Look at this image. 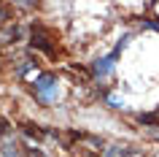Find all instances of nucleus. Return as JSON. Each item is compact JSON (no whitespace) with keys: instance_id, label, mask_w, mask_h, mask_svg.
Wrapping results in <instances>:
<instances>
[{"instance_id":"nucleus-1","label":"nucleus","mask_w":159,"mask_h":157,"mask_svg":"<svg viewBox=\"0 0 159 157\" xmlns=\"http://www.w3.org/2000/svg\"><path fill=\"white\" fill-rule=\"evenodd\" d=\"M33 90H35V98L41 100V103H54V100H57V95H59L57 76H54V73H41L38 79H35Z\"/></svg>"},{"instance_id":"nucleus-2","label":"nucleus","mask_w":159,"mask_h":157,"mask_svg":"<svg viewBox=\"0 0 159 157\" xmlns=\"http://www.w3.org/2000/svg\"><path fill=\"white\" fill-rule=\"evenodd\" d=\"M113 62H116V57L113 54H108V57H100V60H94L92 62V76L94 79H108L111 73H113Z\"/></svg>"},{"instance_id":"nucleus-3","label":"nucleus","mask_w":159,"mask_h":157,"mask_svg":"<svg viewBox=\"0 0 159 157\" xmlns=\"http://www.w3.org/2000/svg\"><path fill=\"white\" fill-rule=\"evenodd\" d=\"M0 155L3 157H19V149H16V141L11 138H3V146H0Z\"/></svg>"},{"instance_id":"nucleus-4","label":"nucleus","mask_w":159,"mask_h":157,"mask_svg":"<svg viewBox=\"0 0 159 157\" xmlns=\"http://www.w3.org/2000/svg\"><path fill=\"white\" fill-rule=\"evenodd\" d=\"M129 155H135V149H129V146H111V149H105L102 152V157H129Z\"/></svg>"},{"instance_id":"nucleus-5","label":"nucleus","mask_w":159,"mask_h":157,"mask_svg":"<svg viewBox=\"0 0 159 157\" xmlns=\"http://www.w3.org/2000/svg\"><path fill=\"white\" fill-rule=\"evenodd\" d=\"M138 119H140L143 125H157L159 122V114H140Z\"/></svg>"},{"instance_id":"nucleus-6","label":"nucleus","mask_w":159,"mask_h":157,"mask_svg":"<svg viewBox=\"0 0 159 157\" xmlns=\"http://www.w3.org/2000/svg\"><path fill=\"white\" fill-rule=\"evenodd\" d=\"M33 65H35L33 60H22V65L16 68V76H25V73H27V71H30V68H33Z\"/></svg>"},{"instance_id":"nucleus-7","label":"nucleus","mask_w":159,"mask_h":157,"mask_svg":"<svg viewBox=\"0 0 159 157\" xmlns=\"http://www.w3.org/2000/svg\"><path fill=\"white\" fill-rule=\"evenodd\" d=\"M105 100H108V106H111V108H121V106H124L119 95H108V98H105Z\"/></svg>"},{"instance_id":"nucleus-8","label":"nucleus","mask_w":159,"mask_h":157,"mask_svg":"<svg viewBox=\"0 0 159 157\" xmlns=\"http://www.w3.org/2000/svg\"><path fill=\"white\" fill-rule=\"evenodd\" d=\"M143 27L146 30H159V22H143Z\"/></svg>"},{"instance_id":"nucleus-9","label":"nucleus","mask_w":159,"mask_h":157,"mask_svg":"<svg viewBox=\"0 0 159 157\" xmlns=\"http://www.w3.org/2000/svg\"><path fill=\"white\" fill-rule=\"evenodd\" d=\"M30 157H46V155H43L41 149H30Z\"/></svg>"},{"instance_id":"nucleus-10","label":"nucleus","mask_w":159,"mask_h":157,"mask_svg":"<svg viewBox=\"0 0 159 157\" xmlns=\"http://www.w3.org/2000/svg\"><path fill=\"white\" fill-rule=\"evenodd\" d=\"M3 19H6V17H3V8H0V22H3Z\"/></svg>"}]
</instances>
